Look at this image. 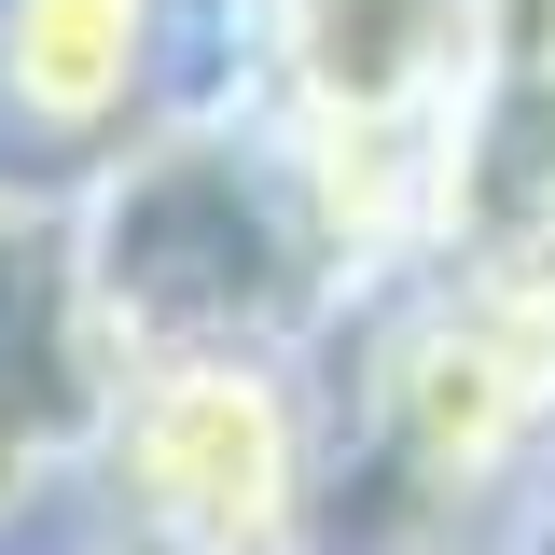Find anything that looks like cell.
<instances>
[{
    "mask_svg": "<svg viewBox=\"0 0 555 555\" xmlns=\"http://www.w3.org/2000/svg\"><path fill=\"white\" fill-rule=\"evenodd\" d=\"M153 69V0H0V98L28 126H112Z\"/></svg>",
    "mask_w": 555,
    "mask_h": 555,
    "instance_id": "7a4b0ae2",
    "label": "cell"
},
{
    "mask_svg": "<svg viewBox=\"0 0 555 555\" xmlns=\"http://www.w3.org/2000/svg\"><path fill=\"white\" fill-rule=\"evenodd\" d=\"M306 500V430L250 347L153 361L112 416V514L153 555H278Z\"/></svg>",
    "mask_w": 555,
    "mask_h": 555,
    "instance_id": "6da1fadb",
    "label": "cell"
},
{
    "mask_svg": "<svg viewBox=\"0 0 555 555\" xmlns=\"http://www.w3.org/2000/svg\"><path fill=\"white\" fill-rule=\"evenodd\" d=\"M542 42H555V0H542Z\"/></svg>",
    "mask_w": 555,
    "mask_h": 555,
    "instance_id": "3957f363",
    "label": "cell"
}]
</instances>
